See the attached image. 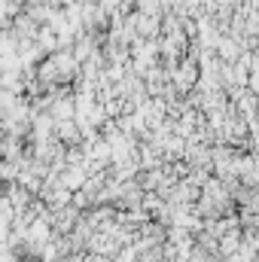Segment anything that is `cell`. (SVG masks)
Wrapping results in <instances>:
<instances>
[{
  "label": "cell",
  "mask_w": 259,
  "mask_h": 262,
  "mask_svg": "<svg viewBox=\"0 0 259 262\" xmlns=\"http://www.w3.org/2000/svg\"><path fill=\"white\" fill-rule=\"evenodd\" d=\"M34 43L43 49V55H49V52H55V49H58V37H55V34H52L46 25H40V28H37V34H34Z\"/></svg>",
  "instance_id": "obj_1"
},
{
  "label": "cell",
  "mask_w": 259,
  "mask_h": 262,
  "mask_svg": "<svg viewBox=\"0 0 259 262\" xmlns=\"http://www.w3.org/2000/svg\"><path fill=\"white\" fill-rule=\"evenodd\" d=\"M82 262H110L107 256H101V253H92V250H82Z\"/></svg>",
  "instance_id": "obj_2"
}]
</instances>
